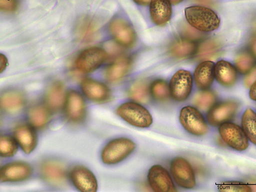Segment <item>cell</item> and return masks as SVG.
Instances as JSON below:
<instances>
[{
    "label": "cell",
    "mask_w": 256,
    "mask_h": 192,
    "mask_svg": "<svg viewBox=\"0 0 256 192\" xmlns=\"http://www.w3.org/2000/svg\"><path fill=\"white\" fill-rule=\"evenodd\" d=\"M217 96L215 92L204 90L198 92L194 96V104L200 110L206 112L208 111L217 101Z\"/></svg>",
    "instance_id": "f1b7e54d"
},
{
    "label": "cell",
    "mask_w": 256,
    "mask_h": 192,
    "mask_svg": "<svg viewBox=\"0 0 256 192\" xmlns=\"http://www.w3.org/2000/svg\"><path fill=\"white\" fill-rule=\"evenodd\" d=\"M240 106L239 102L234 100H226L215 104L207 113V121L212 126H220L236 116Z\"/></svg>",
    "instance_id": "52a82bcc"
},
{
    "label": "cell",
    "mask_w": 256,
    "mask_h": 192,
    "mask_svg": "<svg viewBox=\"0 0 256 192\" xmlns=\"http://www.w3.org/2000/svg\"><path fill=\"white\" fill-rule=\"evenodd\" d=\"M40 173L44 180L54 184H60L66 180V170L59 162L48 160L44 162L40 166Z\"/></svg>",
    "instance_id": "d6986e66"
},
{
    "label": "cell",
    "mask_w": 256,
    "mask_h": 192,
    "mask_svg": "<svg viewBox=\"0 0 256 192\" xmlns=\"http://www.w3.org/2000/svg\"><path fill=\"white\" fill-rule=\"evenodd\" d=\"M148 180L149 186L156 192L176 191L172 176L167 170L161 165H154L149 170Z\"/></svg>",
    "instance_id": "30bf717a"
},
{
    "label": "cell",
    "mask_w": 256,
    "mask_h": 192,
    "mask_svg": "<svg viewBox=\"0 0 256 192\" xmlns=\"http://www.w3.org/2000/svg\"><path fill=\"white\" fill-rule=\"evenodd\" d=\"M150 93L152 97L159 102L166 101L170 96L169 85L162 80H157L152 83Z\"/></svg>",
    "instance_id": "f546056e"
},
{
    "label": "cell",
    "mask_w": 256,
    "mask_h": 192,
    "mask_svg": "<svg viewBox=\"0 0 256 192\" xmlns=\"http://www.w3.org/2000/svg\"><path fill=\"white\" fill-rule=\"evenodd\" d=\"M132 64V60L129 57L122 56L118 58L106 70V79L110 82L121 80L130 72Z\"/></svg>",
    "instance_id": "44dd1931"
},
{
    "label": "cell",
    "mask_w": 256,
    "mask_h": 192,
    "mask_svg": "<svg viewBox=\"0 0 256 192\" xmlns=\"http://www.w3.org/2000/svg\"><path fill=\"white\" fill-rule=\"evenodd\" d=\"M24 95L16 90H9L3 93L1 97L2 108L8 112H16L22 110L26 104Z\"/></svg>",
    "instance_id": "cb8c5ba5"
},
{
    "label": "cell",
    "mask_w": 256,
    "mask_h": 192,
    "mask_svg": "<svg viewBox=\"0 0 256 192\" xmlns=\"http://www.w3.org/2000/svg\"><path fill=\"white\" fill-rule=\"evenodd\" d=\"M170 96L175 100L182 102L190 96L193 88V77L185 70L176 72L170 80L169 84Z\"/></svg>",
    "instance_id": "9c48e42d"
},
{
    "label": "cell",
    "mask_w": 256,
    "mask_h": 192,
    "mask_svg": "<svg viewBox=\"0 0 256 192\" xmlns=\"http://www.w3.org/2000/svg\"><path fill=\"white\" fill-rule=\"evenodd\" d=\"M82 90L90 100L100 103L108 102L112 97L110 88L104 84L90 79H84L80 84Z\"/></svg>",
    "instance_id": "5bb4252c"
},
{
    "label": "cell",
    "mask_w": 256,
    "mask_h": 192,
    "mask_svg": "<svg viewBox=\"0 0 256 192\" xmlns=\"http://www.w3.org/2000/svg\"><path fill=\"white\" fill-rule=\"evenodd\" d=\"M64 110L70 121L74 123H79L86 116V103L80 94L74 90H70L66 95Z\"/></svg>",
    "instance_id": "7c38bea8"
},
{
    "label": "cell",
    "mask_w": 256,
    "mask_h": 192,
    "mask_svg": "<svg viewBox=\"0 0 256 192\" xmlns=\"http://www.w3.org/2000/svg\"><path fill=\"white\" fill-rule=\"evenodd\" d=\"M169 1L172 5L176 6L182 2L184 0H169Z\"/></svg>",
    "instance_id": "60d3db41"
},
{
    "label": "cell",
    "mask_w": 256,
    "mask_h": 192,
    "mask_svg": "<svg viewBox=\"0 0 256 192\" xmlns=\"http://www.w3.org/2000/svg\"><path fill=\"white\" fill-rule=\"evenodd\" d=\"M182 32L184 38L195 42L200 39L203 36L200 32L197 31L194 28L188 25L182 26Z\"/></svg>",
    "instance_id": "836d02e7"
},
{
    "label": "cell",
    "mask_w": 256,
    "mask_h": 192,
    "mask_svg": "<svg viewBox=\"0 0 256 192\" xmlns=\"http://www.w3.org/2000/svg\"><path fill=\"white\" fill-rule=\"evenodd\" d=\"M108 56V53L100 48H91L84 50L76 60V68L83 73L93 72L102 65Z\"/></svg>",
    "instance_id": "ba28073f"
},
{
    "label": "cell",
    "mask_w": 256,
    "mask_h": 192,
    "mask_svg": "<svg viewBox=\"0 0 256 192\" xmlns=\"http://www.w3.org/2000/svg\"><path fill=\"white\" fill-rule=\"evenodd\" d=\"M14 136L21 148L26 154L32 152L37 144V136L33 128L26 124L15 128Z\"/></svg>",
    "instance_id": "e0dca14e"
},
{
    "label": "cell",
    "mask_w": 256,
    "mask_h": 192,
    "mask_svg": "<svg viewBox=\"0 0 256 192\" xmlns=\"http://www.w3.org/2000/svg\"><path fill=\"white\" fill-rule=\"evenodd\" d=\"M215 77L217 81L226 88H230L236 83L237 70L229 62L222 60L215 66Z\"/></svg>",
    "instance_id": "7402d4cb"
},
{
    "label": "cell",
    "mask_w": 256,
    "mask_h": 192,
    "mask_svg": "<svg viewBox=\"0 0 256 192\" xmlns=\"http://www.w3.org/2000/svg\"><path fill=\"white\" fill-rule=\"evenodd\" d=\"M253 28L254 31L256 32V16L254 18L253 20Z\"/></svg>",
    "instance_id": "7bdbcfd3"
},
{
    "label": "cell",
    "mask_w": 256,
    "mask_h": 192,
    "mask_svg": "<svg viewBox=\"0 0 256 192\" xmlns=\"http://www.w3.org/2000/svg\"><path fill=\"white\" fill-rule=\"evenodd\" d=\"M66 98L65 87L59 81L54 82L48 88L46 96V106L50 112H58L65 105Z\"/></svg>",
    "instance_id": "2e32d148"
},
{
    "label": "cell",
    "mask_w": 256,
    "mask_h": 192,
    "mask_svg": "<svg viewBox=\"0 0 256 192\" xmlns=\"http://www.w3.org/2000/svg\"><path fill=\"white\" fill-rule=\"evenodd\" d=\"M138 4L142 6H147L150 4L152 0H134Z\"/></svg>",
    "instance_id": "ab89813d"
},
{
    "label": "cell",
    "mask_w": 256,
    "mask_h": 192,
    "mask_svg": "<svg viewBox=\"0 0 256 192\" xmlns=\"http://www.w3.org/2000/svg\"><path fill=\"white\" fill-rule=\"evenodd\" d=\"M150 86L145 80L134 82L128 90V96L138 103H147L150 100Z\"/></svg>",
    "instance_id": "484cf974"
},
{
    "label": "cell",
    "mask_w": 256,
    "mask_h": 192,
    "mask_svg": "<svg viewBox=\"0 0 256 192\" xmlns=\"http://www.w3.org/2000/svg\"><path fill=\"white\" fill-rule=\"evenodd\" d=\"M117 114L132 126L145 128L153 123L150 112L142 104L136 102H124L116 110Z\"/></svg>",
    "instance_id": "7a4b0ae2"
},
{
    "label": "cell",
    "mask_w": 256,
    "mask_h": 192,
    "mask_svg": "<svg viewBox=\"0 0 256 192\" xmlns=\"http://www.w3.org/2000/svg\"><path fill=\"white\" fill-rule=\"evenodd\" d=\"M28 118L32 126L36 129H40L49 122L50 119V111L46 106L35 105L29 110Z\"/></svg>",
    "instance_id": "d4e9b609"
},
{
    "label": "cell",
    "mask_w": 256,
    "mask_h": 192,
    "mask_svg": "<svg viewBox=\"0 0 256 192\" xmlns=\"http://www.w3.org/2000/svg\"><path fill=\"white\" fill-rule=\"evenodd\" d=\"M219 190L222 192H251L250 186L239 181H228L219 185Z\"/></svg>",
    "instance_id": "d6a6232c"
},
{
    "label": "cell",
    "mask_w": 256,
    "mask_h": 192,
    "mask_svg": "<svg viewBox=\"0 0 256 192\" xmlns=\"http://www.w3.org/2000/svg\"><path fill=\"white\" fill-rule=\"evenodd\" d=\"M184 13L189 25L200 32H211L216 30L220 26V18L208 8L190 6L185 9Z\"/></svg>",
    "instance_id": "6da1fadb"
},
{
    "label": "cell",
    "mask_w": 256,
    "mask_h": 192,
    "mask_svg": "<svg viewBox=\"0 0 256 192\" xmlns=\"http://www.w3.org/2000/svg\"><path fill=\"white\" fill-rule=\"evenodd\" d=\"M250 50L256 58V36L250 40Z\"/></svg>",
    "instance_id": "f35d334b"
},
{
    "label": "cell",
    "mask_w": 256,
    "mask_h": 192,
    "mask_svg": "<svg viewBox=\"0 0 256 192\" xmlns=\"http://www.w3.org/2000/svg\"><path fill=\"white\" fill-rule=\"evenodd\" d=\"M198 46L195 41L183 38L170 46V54L176 58L186 59L196 54Z\"/></svg>",
    "instance_id": "603a6c76"
},
{
    "label": "cell",
    "mask_w": 256,
    "mask_h": 192,
    "mask_svg": "<svg viewBox=\"0 0 256 192\" xmlns=\"http://www.w3.org/2000/svg\"><path fill=\"white\" fill-rule=\"evenodd\" d=\"M18 6L17 0H0V8L3 12H13Z\"/></svg>",
    "instance_id": "e575fe53"
},
{
    "label": "cell",
    "mask_w": 256,
    "mask_h": 192,
    "mask_svg": "<svg viewBox=\"0 0 256 192\" xmlns=\"http://www.w3.org/2000/svg\"><path fill=\"white\" fill-rule=\"evenodd\" d=\"M136 144L127 138L114 140L104 148L101 158L106 164H116L129 156L135 150Z\"/></svg>",
    "instance_id": "3957f363"
},
{
    "label": "cell",
    "mask_w": 256,
    "mask_h": 192,
    "mask_svg": "<svg viewBox=\"0 0 256 192\" xmlns=\"http://www.w3.org/2000/svg\"><path fill=\"white\" fill-rule=\"evenodd\" d=\"M250 88L249 96L250 98L252 100L256 101V80L252 84Z\"/></svg>",
    "instance_id": "74e56055"
},
{
    "label": "cell",
    "mask_w": 256,
    "mask_h": 192,
    "mask_svg": "<svg viewBox=\"0 0 256 192\" xmlns=\"http://www.w3.org/2000/svg\"><path fill=\"white\" fill-rule=\"evenodd\" d=\"M110 31L118 44L125 48H132L136 42V34L133 28L126 20L115 19L110 24Z\"/></svg>",
    "instance_id": "8fae6325"
},
{
    "label": "cell",
    "mask_w": 256,
    "mask_h": 192,
    "mask_svg": "<svg viewBox=\"0 0 256 192\" xmlns=\"http://www.w3.org/2000/svg\"><path fill=\"white\" fill-rule=\"evenodd\" d=\"M242 128L249 140L256 145V113L247 109L242 116Z\"/></svg>",
    "instance_id": "83f0119b"
},
{
    "label": "cell",
    "mask_w": 256,
    "mask_h": 192,
    "mask_svg": "<svg viewBox=\"0 0 256 192\" xmlns=\"http://www.w3.org/2000/svg\"><path fill=\"white\" fill-rule=\"evenodd\" d=\"M252 189H252H256V180H254L253 182H252L250 183V184H249Z\"/></svg>",
    "instance_id": "b9f144b4"
},
{
    "label": "cell",
    "mask_w": 256,
    "mask_h": 192,
    "mask_svg": "<svg viewBox=\"0 0 256 192\" xmlns=\"http://www.w3.org/2000/svg\"><path fill=\"white\" fill-rule=\"evenodd\" d=\"M256 80V68H252L246 76L244 84L246 88H250L252 84Z\"/></svg>",
    "instance_id": "d590c367"
},
{
    "label": "cell",
    "mask_w": 256,
    "mask_h": 192,
    "mask_svg": "<svg viewBox=\"0 0 256 192\" xmlns=\"http://www.w3.org/2000/svg\"><path fill=\"white\" fill-rule=\"evenodd\" d=\"M215 78V64L210 60H205L200 64L194 73V80L197 88L204 90L208 89Z\"/></svg>",
    "instance_id": "ac0fdd59"
},
{
    "label": "cell",
    "mask_w": 256,
    "mask_h": 192,
    "mask_svg": "<svg viewBox=\"0 0 256 192\" xmlns=\"http://www.w3.org/2000/svg\"><path fill=\"white\" fill-rule=\"evenodd\" d=\"M170 172L180 186L190 189L196 186L194 169L186 159L182 157L174 158L170 164Z\"/></svg>",
    "instance_id": "5b68a950"
},
{
    "label": "cell",
    "mask_w": 256,
    "mask_h": 192,
    "mask_svg": "<svg viewBox=\"0 0 256 192\" xmlns=\"http://www.w3.org/2000/svg\"><path fill=\"white\" fill-rule=\"evenodd\" d=\"M236 68L242 74H248L254 66V60L253 57L248 52H241L236 58Z\"/></svg>",
    "instance_id": "4dcf8cb0"
},
{
    "label": "cell",
    "mask_w": 256,
    "mask_h": 192,
    "mask_svg": "<svg viewBox=\"0 0 256 192\" xmlns=\"http://www.w3.org/2000/svg\"><path fill=\"white\" fill-rule=\"evenodd\" d=\"M194 1L200 5L208 7L214 6L216 4V0H194Z\"/></svg>",
    "instance_id": "8d00e7d4"
},
{
    "label": "cell",
    "mask_w": 256,
    "mask_h": 192,
    "mask_svg": "<svg viewBox=\"0 0 256 192\" xmlns=\"http://www.w3.org/2000/svg\"><path fill=\"white\" fill-rule=\"evenodd\" d=\"M221 138L226 144L238 152H243L248 148L249 140L242 128L239 125L226 122L220 126Z\"/></svg>",
    "instance_id": "8992f818"
},
{
    "label": "cell",
    "mask_w": 256,
    "mask_h": 192,
    "mask_svg": "<svg viewBox=\"0 0 256 192\" xmlns=\"http://www.w3.org/2000/svg\"><path fill=\"white\" fill-rule=\"evenodd\" d=\"M70 179L79 190L83 192H95L98 182L94 174L88 168L82 166H74L70 173Z\"/></svg>",
    "instance_id": "4fadbf2b"
},
{
    "label": "cell",
    "mask_w": 256,
    "mask_h": 192,
    "mask_svg": "<svg viewBox=\"0 0 256 192\" xmlns=\"http://www.w3.org/2000/svg\"><path fill=\"white\" fill-rule=\"evenodd\" d=\"M180 121L184 130L189 134L202 136L208 131V127L201 112L194 106H184L180 112Z\"/></svg>",
    "instance_id": "277c9868"
},
{
    "label": "cell",
    "mask_w": 256,
    "mask_h": 192,
    "mask_svg": "<svg viewBox=\"0 0 256 192\" xmlns=\"http://www.w3.org/2000/svg\"><path fill=\"white\" fill-rule=\"evenodd\" d=\"M32 170L26 162H16L8 164L1 170L2 182H16L28 179L32 175Z\"/></svg>",
    "instance_id": "9a60e30c"
},
{
    "label": "cell",
    "mask_w": 256,
    "mask_h": 192,
    "mask_svg": "<svg viewBox=\"0 0 256 192\" xmlns=\"http://www.w3.org/2000/svg\"><path fill=\"white\" fill-rule=\"evenodd\" d=\"M222 46L218 40L208 39L198 47L196 56L200 60H210L218 57L221 52Z\"/></svg>",
    "instance_id": "4316f807"
},
{
    "label": "cell",
    "mask_w": 256,
    "mask_h": 192,
    "mask_svg": "<svg viewBox=\"0 0 256 192\" xmlns=\"http://www.w3.org/2000/svg\"><path fill=\"white\" fill-rule=\"evenodd\" d=\"M150 6L151 17L154 24L164 26L172 18V9L169 0H152Z\"/></svg>",
    "instance_id": "ffe728a7"
},
{
    "label": "cell",
    "mask_w": 256,
    "mask_h": 192,
    "mask_svg": "<svg viewBox=\"0 0 256 192\" xmlns=\"http://www.w3.org/2000/svg\"><path fill=\"white\" fill-rule=\"evenodd\" d=\"M18 150V146L14 140L8 136H2L0 139V154L2 157L13 156Z\"/></svg>",
    "instance_id": "1f68e13d"
}]
</instances>
